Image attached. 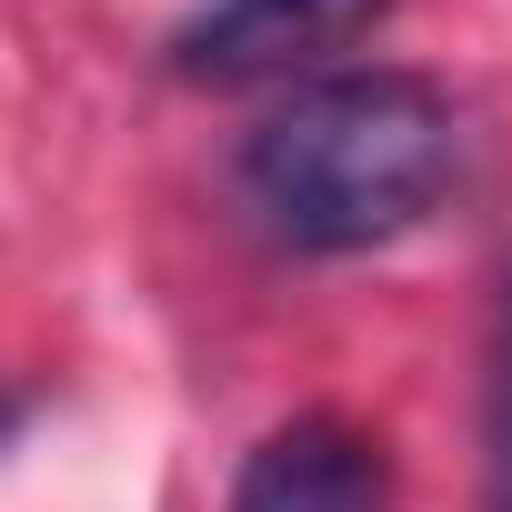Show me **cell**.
Here are the masks:
<instances>
[{"instance_id":"cell-1","label":"cell","mask_w":512,"mask_h":512,"mask_svg":"<svg viewBox=\"0 0 512 512\" xmlns=\"http://www.w3.org/2000/svg\"><path fill=\"white\" fill-rule=\"evenodd\" d=\"M462 171V111L422 71H322L241 141V201L292 251H372L432 221Z\"/></svg>"},{"instance_id":"cell-2","label":"cell","mask_w":512,"mask_h":512,"mask_svg":"<svg viewBox=\"0 0 512 512\" xmlns=\"http://www.w3.org/2000/svg\"><path fill=\"white\" fill-rule=\"evenodd\" d=\"M392 0H211L201 21H181L171 61L181 81H272V71H312L332 51H352Z\"/></svg>"},{"instance_id":"cell-3","label":"cell","mask_w":512,"mask_h":512,"mask_svg":"<svg viewBox=\"0 0 512 512\" xmlns=\"http://www.w3.org/2000/svg\"><path fill=\"white\" fill-rule=\"evenodd\" d=\"M231 512H392V462L362 422L302 412L241 462Z\"/></svg>"},{"instance_id":"cell-4","label":"cell","mask_w":512,"mask_h":512,"mask_svg":"<svg viewBox=\"0 0 512 512\" xmlns=\"http://www.w3.org/2000/svg\"><path fill=\"white\" fill-rule=\"evenodd\" d=\"M482 432H492V512H512V282L492 312V392H482Z\"/></svg>"},{"instance_id":"cell-5","label":"cell","mask_w":512,"mask_h":512,"mask_svg":"<svg viewBox=\"0 0 512 512\" xmlns=\"http://www.w3.org/2000/svg\"><path fill=\"white\" fill-rule=\"evenodd\" d=\"M11 432H21V392H0V452H11Z\"/></svg>"}]
</instances>
